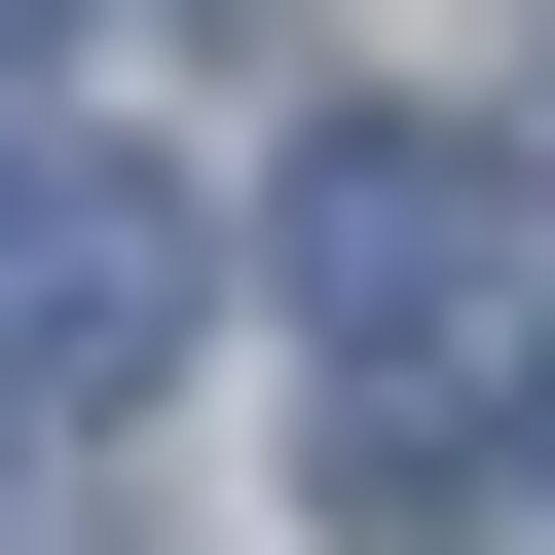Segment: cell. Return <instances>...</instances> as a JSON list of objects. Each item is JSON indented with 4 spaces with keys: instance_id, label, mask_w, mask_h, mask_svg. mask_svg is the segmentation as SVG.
Instances as JSON below:
<instances>
[{
    "instance_id": "cell-4",
    "label": "cell",
    "mask_w": 555,
    "mask_h": 555,
    "mask_svg": "<svg viewBox=\"0 0 555 555\" xmlns=\"http://www.w3.org/2000/svg\"><path fill=\"white\" fill-rule=\"evenodd\" d=\"M38 38H75V0H0V75H38Z\"/></svg>"
},
{
    "instance_id": "cell-3",
    "label": "cell",
    "mask_w": 555,
    "mask_h": 555,
    "mask_svg": "<svg viewBox=\"0 0 555 555\" xmlns=\"http://www.w3.org/2000/svg\"><path fill=\"white\" fill-rule=\"evenodd\" d=\"M297 481H334V555H481V518H518V481H481V408H444V371H371V408H334V444H297Z\"/></svg>"
},
{
    "instance_id": "cell-1",
    "label": "cell",
    "mask_w": 555,
    "mask_h": 555,
    "mask_svg": "<svg viewBox=\"0 0 555 555\" xmlns=\"http://www.w3.org/2000/svg\"><path fill=\"white\" fill-rule=\"evenodd\" d=\"M185 297H222V259H185L149 149H0V444H112L185 371Z\"/></svg>"
},
{
    "instance_id": "cell-6",
    "label": "cell",
    "mask_w": 555,
    "mask_h": 555,
    "mask_svg": "<svg viewBox=\"0 0 555 555\" xmlns=\"http://www.w3.org/2000/svg\"><path fill=\"white\" fill-rule=\"evenodd\" d=\"M518 444H555V371H518Z\"/></svg>"
},
{
    "instance_id": "cell-5",
    "label": "cell",
    "mask_w": 555,
    "mask_h": 555,
    "mask_svg": "<svg viewBox=\"0 0 555 555\" xmlns=\"http://www.w3.org/2000/svg\"><path fill=\"white\" fill-rule=\"evenodd\" d=\"M149 38H259V0H149Z\"/></svg>"
},
{
    "instance_id": "cell-2",
    "label": "cell",
    "mask_w": 555,
    "mask_h": 555,
    "mask_svg": "<svg viewBox=\"0 0 555 555\" xmlns=\"http://www.w3.org/2000/svg\"><path fill=\"white\" fill-rule=\"evenodd\" d=\"M518 259H555V222H518L481 112H334V149H297V334H334V371H444Z\"/></svg>"
}]
</instances>
